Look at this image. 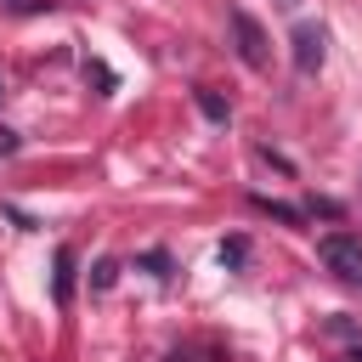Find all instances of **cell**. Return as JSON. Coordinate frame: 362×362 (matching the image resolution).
Masks as SVG:
<instances>
[{
    "instance_id": "cell-9",
    "label": "cell",
    "mask_w": 362,
    "mask_h": 362,
    "mask_svg": "<svg viewBox=\"0 0 362 362\" xmlns=\"http://www.w3.org/2000/svg\"><path fill=\"white\" fill-rule=\"evenodd\" d=\"M0 96H6V85H0Z\"/></svg>"
},
{
    "instance_id": "cell-1",
    "label": "cell",
    "mask_w": 362,
    "mask_h": 362,
    "mask_svg": "<svg viewBox=\"0 0 362 362\" xmlns=\"http://www.w3.org/2000/svg\"><path fill=\"white\" fill-rule=\"evenodd\" d=\"M317 255H322V266H328L339 283H356V288H362V238H351V232H322V238H317Z\"/></svg>"
},
{
    "instance_id": "cell-4",
    "label": "cell",
    "mask_w": 362,
    "mask_h": 362,
    "mask_svg": "<svg viewBox=\"0 0 362 362\" xmlns=\"http://www.w3.org/2000/svg\"><path fill=\"white\" fill-rule=\"evenodd\" d=\"M68 288H74V255L57 249V300H68Z\"/></svg>"
},
{
    "instance_id": "cell-3",
    "label": "cell",
    "mask_w": 362,
    "mask_h": 362,
    "mask_svg": "<svg viewBox=\"0 0 362 362\" xmlns=\"http://www.w3.org/2000/svg\"><path fill=\"white\" fill-rule=\"evenodd\" d=\"M322 45H328V34H322L317 23H300V28H294V68H300V74H317V68H322Z\"/></svg>"
},
{
    "instance_id": "cell-5",
    "label": "cell",
    "mask_w": 362,
    "mask_h": 362,
    "mask_svg": "<svg viewBox=\"0 0 362 362\" xmlns=\"http://www.w3.org/2000/svg\"><path fill=\"white\" fill-rule=\"evenodd\" d=\"M198 102H204V113H209V119H226V102H221V96H209V90H204Z\"/></svg>"
},
{
    "instance_id": "cell-7",
    "label": "cell",
    "mask_w": 362,
    "mask_h": 362,
    "mask_svg": "<svg viewBox=\"0 0 362 362\" xmlns=\"http://www.w3.org/2000/svg\"><path fill=\"white\" fill-rule=\"evenodd\" d=\"M11 147H17V141H11V130H0V153H11Z\"/></svg>"
},
{
    "instance_id": "cell-2",
    "label": "cell",
    "mask_w": 362,
    "mask_h": 362,
    "mask_svg": "<svg viewBox=\"0 0 362 362\" xmlns=\"http://www.w3.org/2000/svg\"><path fill=\"white\" fill-rule=\"evenodd\" d=\"M226 28H232V40H238V57H243L249 68H266V62H272V51H266V34H260V23H255L249 11H226Z\"/></svg>"
},
{
    "instance_id": "cell-6",
    "label": "cell",
    "mask_w": 362,
    "mask_h": 362,
    "mask_svg": "<svg viewBox=\"0 0 362 362\" xmlns=\"http://www.w3.org/2000/svg\"><path fill=\"white\" fill-rule=\"evenodd\" d=\"M243 255H249V243H243V238H232V243H226V249H221V260H232V266H238V260H243Z\"/></svg>"
},
{
    "instance_id": "cell-8",
    "label": "cell",
    "mask_w": 362,
    "mask_h": 362,
    "mask_svg": "<svg viewBox=\"0 0 362 362\" xmlns=\"http://www.w3.org/2000/svg\"><path fill=\"white\" fill-rule=\"evenodd\" d=\"M272 6H283V11H294V6H300V0H272Z\"/></svg>"
}]
</instances>
